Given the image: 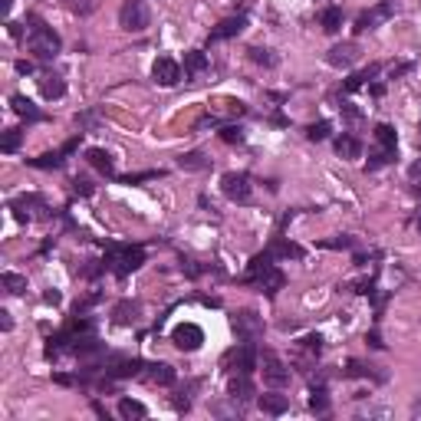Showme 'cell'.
<instances>
[{
  "label": "cell",
  "instance_id": "1",
  "mask_svg": "<svg viewBox=\"0 0 421 421\" xmlns=\"http://www.w3.org/2000/svg\"><path fill=\"white\" fill-rule=\"evenodd\" d=\"M247 283L257 286L260 293H267V297H277V293L283 290L286 277H283V270H280V267H273L270 250L250 260V273H247Z\"/></svg>",
  "mask_w": 421,
  "mask_h": 421
},
{
  "label": "cell",
  "instance_id": "2",
  "mask_svg": "<svg viewBox=\"0 0 421 421\" xmlns=\"http://www.w3.org/2000/svg\"><path fill=\"white\" fill-rule=\"evenodd\" d=\"M27 46H30V53L37 56V59L50 63V59L59 56V46H63V43H59V37H56L46 24L33 20V27H30V33H27Z\"/></svg>",
  "mask_w": 421,
  "mask_h": 421
},
{
  "label": "cell",
  "instance_id": "3",
  "mask_svg": "<svg viewBox=\"0 0 421 421\" xmlns=\"http://www.w3.org/2000/svg\"><path fill=\"white\" fill-rule=\"evenodd\" d=\"M151 24V10L145 0H125L122 10H119V27L129 33H142Z\"/></svg>",
  "mask_w": 421,
  "mask_h": 421
},
{
  "label": "cell",
  "instance_id": "4",
  "mask_svg": "<svg viewBox=\"0 0 421 421\" xmlns=\"http://www.w3.org/2000/svg\"><path fill=\"white\" fill-rule=\"evenodd\" d=\"M109 263H112V270H115V277L125 280L129 273H135L145 263V250L142 247H122V250H115L109 257Z\"/></svg>",
  "mask_w": 421,
  "mask_h": 421
},
{
  "label": "cell",
  "instance_id": "5",
  "mask_svg": "<svg viewBox=\"0 0 421 421\" xmlns=\"http://www.w3.org/2000/svg\"><path fill=\"white\" fill-rule=\"evenodd\" d=\"M260 366H263V382L270 389H286L290 385V368L283 366V359L277 353H263L260 355Z\"/></svg>",
  "mask_w": 421,
  "mask_h": 421
},
{
  "label": "cell",
  "instance_id": "6",
  "mask_svg": "<svg viewBox=\"0 0 421 421\" xmlns=\"http://www.w3.org/2000/svg\"><path fill=\"white\" fill-rule=\"evenodd\" d=\"M221 191H224V198H231V201H250V175L247 171H227V175L221 178Z\"/></svg>",
  "mask_w": 421,
  "mask_h": 421
},
{
  "label": "cell",
  "instance_id": "7",
  "mask_svg": "<svg viewBox=\"0 0 421 421\" xmlns=\"http://www.w3.org/2000/svg\"><path fill=\"white\" fill-rule=\"evenodd\" d=\"M171 342H175L181 353H194V349H201L204 329L198 323H178L175 333H171Z\"/></svg>",
  "mask_w": 421,
  "mask_h": 421
},
{
  "label": "cell",
  "instance_id": "8",
  "mask_svg": "<svg viewBox=\"0 0 421 421\" xmlns=\"http://www.w3.org/2000/svg\"><path fill=\"white\" fill-rule=\"evenodd\" d=\"M395 17V0H382V3H375V7H368L366 14L355 20V30L362 33V30H375L382 27L385 20H392Z\"/></svg>",
  "mask_w": 421,
  "mask_h": 421
},
{
  "label": "cell",
  "instance_id": "9",
  "mask_svg": "<svg viewBox=\"0 0 421 421\" xmlns=\"http://www.w3.org/2000/svg\"><path fill=\"white\" fill-rule=\"evenodd\" d=\"M234 333H237L244 342H257L260 336H263V323H260L257 312L244 310V312H237V316H234Z\"/></svg>",
  "mask_w": 421,
  "mask_h": 421
},
{
  "label": "cell",
  "instance_id": "10",
  "mask_svg": "<svg viewBox=\"0 0 421 421\" xmlns=\"http://www.w3.org/2000/svg\"><path fill=\"white\" fill-rule=\"evenodd\" d=\"M326 63L336 69H349L359 63V46L355 43H336L333 50L326 53Z\"/></svg>",
  "mask_w": 421,
  "mask_h": 421
},
{
  "label": "cell",
  "instance_id": "11",
  "mask_svg": "<svg viewBox=\"0 0 421 421\" xmlns=\"http://www.w3.org/2000/svg\"><path fill=\"white\" fill-rule=\"evenodd\" d=\"M151 76H155L158 86H178V79H181V66H178L171 56H158L155 66H151Z\"/></svg>",
  "mask_w": 421,
  "mask_h": 421
},
{
  "label": "cell",
  "instance_id": "12",
  "mask_svg": "<svg viewBox=\"0 0 421 421\" xmlns=\"http://www.w3.org/2000/svg\"><path fill=\"white\" fill-rule=\"evenodd\" d=\"M247 27V17H227V20H221L218 27L211 30V37L207 40L218 43V40H231V37H241Z\"/></svg>",
  "mask_w": 421,
  "mask_h": 421
},
{
  "label": "cell",
  "instance_id": "13",
  "mask_svg": "<svg viewBox=\"0 0 421 421\" xmlns=\"http://www.w3.org/2000/svg\"><path fill=\"white\" fill-rule=\"evenodd\" d=\"M227 395H231L234 402H250V398H254L250 372H237V375H231V382H227Z\"/></svg>",
  "mask_w": 421,
  "mask_h": 421
},
{
  "label": "cell",
  "instance_id": "14",
  "mask_svg": "<svg viewBox=\"0 0 421 421\" xmlns=\"http://www.w3.org/2000/svg\"><path fill=\"white\" fill-rule=\"evenodd\" d=\"M40 93H43V99H63V95H66V79H63L59 73H43Z\"/></svg>",
  "mask_w": 421,
  "mask_h": 421
},
{
  "label": "cell",
  "instance_id": "15",
  "mask_svg": "<svg viewBox=\"0 0 421 421\" xmlns=\"http://www.w3.org/2000/svg\"><path fill=\"white\" fill-rule=\"evenodd\" d=\"M138 312H142V306H138L135 299H122V303L112 310V323H115V326H132V323H138Z\"/></svg>",
  "mask_w": 421,
  "mask_h": 421
},
{
  "label": "cell",
  "instance_id": "16",
  "mask_svg": "<svg viewBox=\"0 0 421 421\" xmlns=\"http://www.w3.org/2000/svg\"><path fill=\"white\" fill-rule=\"evenodd\" d=\"M257 368V349L254 342H244L241 353H234V372H254Z\"/></svg>",
  "mask_w": 421,
  "mask_h": 421
},
{
  "label": "cell",
  "instance_id": "17",
  "mask_svg": "<svg viewBox=\"0 0 421 421\" xmlns=\"http://www.w3.org/2000/svg\"><path fill=\"white\" fill-rule=\"evenodd\" d=\"M86 158H89V165H93L95 171H102L106 178L115 175V165H112V155L106 149H89L86 151Z\"/></svg>",
  "mask_w": 421,
  "mask_h": 421
},
{
  "label": "cell",
  "instance_id": "18",
  "mask_svg": "<svg viewBox=\"0 0 421 421\" xmlns=\"http://www.w3.org/2000/svg\"><path fill=\"white\" fill-rule=\"evenodd\" d=\"M178 168H185V171H204V168H211V158L204 151H185L178 158Z\"/></svg>",
  "mask_w": 421,
  "mask_h": 421
},
{
  "label": "cell",
  "instance_id": "19",
  "mask_svg": "<svg viewBox=\"0 0 421 421\" xmlns=\"http://www.w3.org/2000/svg\"><path fill=\"white\" fill-rule=\"evenodd\" d=\"M257 405H260V411H267V415H283L286 408H290V398H286V395H260Z\"/></svg>",
  "mask_w": 421,
  "mask_h": 421
},
{
  "label": "cell",
  "instance_id": "20",
  "mask_svg": "<svg viewBox=\"0 0 421 421\" xmlns=\"http://www.w3.org/2000/svg\"><path fill=\"white\" fill-rule=\"evenodd\" d=\"M10 106H14L17 115H24V119H30V122H37V119H40V109H37V106L30 102L27 95L14 93V95H10Z\"/></svg>",
  "mask_w": 421,
  "mask_h": 421
},
{
  "label": "cell",
  "instance_id": "21",
  "mask_svg": "<svg viewBox=\"0 0 421 421\" xmlns=\"http://www.w3.org/2000/svg\"><path fill=\"white\" fill-rule=\"evenodd\" d=\"M336 151H339L342 158H359L362 155V142L355 135H339L336 138Z\"/></svg>",
  "mask_w": 421,
  "mask_h": 421
},
{
  "label": "cell",
  "instance_id": "22",
  "mask_svg": "<svg viewBox=\"0 0 421 421\" xmlns=\"http://www.w3.org/2000/svg\"><path fill=\"white\" fill-rule=\"evenodd\" d=\"M270 257H303V247L290 244V241H273L270 244Z\"/></svg>",
  "mask_w": 421,
  "mask_h": 421
},
{
  "label": "cell",
  "instance_id": "23",
  "mask_svg": "<svg viewBox=\"0 0 421 421\" xmlns=\"http://www.w3.org/2000/svg\"><path fill=\"white\" fill-rule=\"evenodd\" d=\"M149 379L155 382V385H175V368L165 366V362H158V366H149Z\"/></svg>",
  "mask_w": 421,
  "mask_h": 421
},
{
  "label": "cell",
  "instance_id": "24",
  "mask_svg": "<svg viewBox=\"0 0 421 421\" xmlns=\"http://www.w3.org/2000/svg\"><path fill=\"white\" fill-rule=\"evenodd\" d=\"M119 415H122V418H145L149 408L142 405V402H135V398H122V402H119Z\"/></svg>",
  "mask_w": 421,
  "mask_h": 421
},
{
  "label": "cell",
  "instance_id": "25",
  "mask_svg": "<svg viewBox=\"0 0 421 421\" xmlns=\"http://www.w3.org/2000/svg\"><path fill=\"white\" fill-rule=\"evenodd\" d=\"M204 66H207V56H204L201 50H191V53H185V73H188V76H198Z\"/></svg>",
  "mask_w": 421,
  "mask_h": 421
},
{
  "label": "cell",
  "instance_id": "26",
  "mask_svg": "<svg viewBox=\"0 0 421 421\" xmlns=\"http://www.w3.org/2000/svg\"><path fill=\"white\" fill-rule=\"evenodd\" d=\"M319 24H323V30H326V33H336V30L342 27V10H339V7H326V10H323V17H319Z\"/></svg>",
  "mask_w": 421,
  "mask_h": 421
},
{
  "label": "cell",
  "instance_id": "27",
  "mask_svg": "<svg viewBox=\"0 0 421 421\" xmlns=\"http://www.w3.org/2000/svg\"><path fill=\"white\" fill-rule=\"evenodd\" d=\"M375 142H379V149H395L398 145V135H395L392 125H375Z\"/></svg>",
  "mask_w": 421,
  "mask_h": 421
},
{
  "label": "cell",
  "instance_id": "28",
  "mask_svg": "<svg viewBox=\"0 0 421 421\" xmlns=\"http://www.w3.org/2000/svg\"><path fill=\"white\" fill-rule=\"evenodd\" d=\"M398 155H395V149H379V151H372V158H368V171H375V168H382V165H392Z\"/></svg>",
  "mask_w": 421,
  "mask_h": 421
},
{
  "label": "cell",
  "instance_id": "29",
  "mask_svg": "<svg viewBox=\"0 0 421 421\" xmlns=\"http://www.w3.org/2000/svg\"><path fill=\"white\" fill-rule=\"evenodd\" d=\"M20 138H24V132H20V129H7V132H3V138H0V151H7V155H10V151H17V149H20Z\"/></svg>",
  "mask_w": 421,
  "mask_h": 421
},
{
  "label": "cell",
  "instance_id": "30",
  "mask_svg": "<svg viewBox=\"0 0 421 421\" xmlns=\"http://www.w3.org/2000/svg\"><path fill=\"white\" fill-rule=\"evenodd\" d=\"M0 283L7 286V293H24V290H27V277H20V273H3Z\"/></svg>",
  "mask_w": 421,
  "mask_h": 421
},
{
  "label": "cell",
  "instance_id": "31",
  "mask_svg": "<svg viewBox=\"0 0 421 421\" xmlns=\"http://www.w3.org/2000/svg\"><path fill=\"white\" fill-rule=\"evenodd\" d=\"M310 408L312 411H326L329 408V398H326V389H323V385H316L310 392Z\"/></svg>",
  "mask_w": 421,
  "mask_h": 421
},
{
  "label": "cell",
  "instance_id": "32",
  "mask_svg": "<svg viewBox=\"0 0 421 421\" xmlns=\"http://www.w3.org/2000/svg\"><path fill=\"white\" fill-rule=\"evenodd\" d=\"M250 59H254V63H263V66H277V56H273L270 50H260V46L250 50Z\"/></svg>",
  "mask_w": 421,
  "mask_h": 421
},
{
  "label": "cell",
  "instance_id": "33",
  "mask_svg": "<svg viewBox=\"0 0 421 421\" xmlns=\"http://www.w3.org/2000/svg\"><path fill=\"white\" fill-rule=\"evenodd\" d=\"M138 366H142V362H119V366L112 368V375H115V379H129V375H138Z\"/></svg>",
  "mask_w": 421,
  "mask_h": 421
},
{
  "label": "cell",
  "instance_id": "34",
  "mask_svg": "<svg viewBox=\"0 0 421 421\" xmlns=\"http://www.w3.org/2000/svg\"><path fill=\"white\" fill-rule=\"evenodd\" d=\"M329 129H333L329 122H316V125H310V129H306V135H310L312 142H323V138L329 135Z\"/></svg>",
  "mask_w": 421,
  "mask_h": 421
},
{
  "label": "cell",
  "instance_id": "35",
  "mask_svg": "<svg viewBox=\"0 0 421 421\" xmlns=\"http://www.w3.org/2000/svg\"><path fill=\"white\" fill-rule=\"evenodd\" d=\"M66 3L73 7V10H79V14H93L99 0H66Z\"/></svg>",
  "mask_w": 421,
  "mask_h": 421
},
{
  "label": "cell",
  "instance_id": "36",
  "mask_svg": "<svg viewBox=\"0 0 421 421\" xmlns=\"http://www.w3.org/2000/svg\"><path fill=\"white\" fill-rule=\"evenodd\" d=\"M221 138H224V142H241V129H224V132H221Z\"/></svg>",
  "mask_w": 421,
  "mask_h": 421
},
{
  "label": "cell",
  "instance_id": "37",
  "mask_svg": "<svg viewBox=\"0 0 421 421\" xmlns=\"http://www.w3.org/2000/svg\"><path fill=\"white\" fill-rule=\"evenodd\" d=\"M303 346H306L310 353H319V349H323V339H319V336H310V339H303Z\"/></svg>",
  "mask_w": 421,
  "mask_h": 421
},
{
  "label": "cell",
  "instance_id": "38",
  "mask_svg": "<svg viewBox=\"0 0 421 421\" xmlns=\"http://www.w3.org/2000/svg\"><path fill=\"white\" fill-rule=\"evenodd\" d=\"M0 326H3V333L14 326V319H10V312H7V310H0Z\"/></svg>",
  "mask_w": 421,
  "mask_h": 421
},
{
  "label": "cell",
  "instance_id": "39",
  "mask_svg": "<svg viewBox=\"0 0 421 421\" xmlns=\"http://www.w3.org/2000/svg\"><path fill=\"white\" fill-rule=\"evenodd\" d=\"M368 342H372V346H375V349H382V346H385V342L379 339V333H368Z\"/></svg>",
  "mask_w": 421,
  "mask_h": 421
},
{
  "label": "cell",
  "instance_id": "40",
  "mask_svg": "<svg viewBox=\"0 0 421 421\" xmlns=\"http://www.w3.org/2000/svg\"><path fill=\"white\" fill-rule=\"evenodd\" d=\"M411 415H421V395L415 398V405H411Z\"/></svg>",
  "mask_w": 421,
  "mask_h": 421
},
{
  "label": "cell",
  "instance_id": "41",
  "mask_svg": "<svg viewBox=\"0 0 421 421\" xmlns=\"http://www.w3.org/2000/svg\"><path fill=\"white\" fill-rule=\"evenodd\" d=\"M411 178H421V162L411 165Z\"/></svg>",
  "mask_w": 421,
  "mask_h": 421
},
{
  "label": "cell",
  "instance_id": "42",
  "mask_svg": "<svg viewBox=\"0 0 421 421\" xmlns=\"http://www.w3.org/2000/svg\"><path fill=\"white\" fill-rule=\"evenodd\" d=\"M3 3V14H10V7H14V0H0Z\"/></svg>",
  "mask_w": 421,
  "mask_h": 421
},
{
  "label": "cell",
  "instance_id": "43",
  "mask_svg": "<svg viewBox=\"0 0 421 421\" xmlns=\"http://www.w3.org/2000/svg\"><path fill=\"white\" fill-rule=\"evenodd\" d=\"M415 194H421V185H415Z\"/></svg>",
  "mask_w": 421,
  "mask_h": 421
}]
</instances>
